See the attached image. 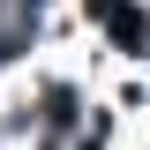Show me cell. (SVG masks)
<instances>
[{
    "label": "cell",
    "instance_id": "obj_1",
    "mask_svg": "<svg viewBox=\"0 0 150 150\" xmlns=\"http://www.w3.org/2000/svg\"><path fill=\"white\" fill-rule=\"evenodd\" d=\"M90 15L120 38V53H135V45H143V8H135V0H90Z\"/></svg>",
    "mask_w": 150,
    "mask_h": 150
}]
</instances>
